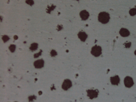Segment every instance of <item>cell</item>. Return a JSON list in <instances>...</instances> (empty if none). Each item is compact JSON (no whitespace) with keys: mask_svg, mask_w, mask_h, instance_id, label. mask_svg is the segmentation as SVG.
Segmentation results:
<instances>
[{"mask_svg":"<svg viewBox=\"0 0 136 102\" xmlns=\"http://www.w3.org/2000/svg\"><path fill=\"white\" fill-rule=\"evenodd\" d=\"M110 19V15L106 12H102L98 15V20L102 24L107 23Z\"/></svg>","mask_w":136,"mask_h":102,"instance_id":"cell-1","label":"cell"},{"mask_svg":"<svg viewBox=\"0 0 136 102\" xmlns=\"http://www.w3.org/2000/svg\"><path fill=\"white\" fill-rule=\"evenodd\" d=\"M102 49L100 46L95 45L94 46L91 50V54L95 57H98L102 54Z\"/></svg>","mask_w":136,"mask_h":102,"instance_id":"cell-2","label":"cell"},{"mask_svg":"<svg viewBox=\"0 0 136 102\" xmlns=\"http://www.w3.org/2000/svg\"><path fill=\"white\" fill-rule=\"evenodd\" d=\"M124 83L125 86L127 88H131L134 85V81L132 77L127 76L124 80Z\"/></svg>","mask_w":136,"mask_h":102,"instance_id":"cell-3","label":"cell"},{"mask_svg":"<svg viewBox=\"0 0 136 102\" xmlns=\"http://www.w3.org/2000/svg\"><path fill=\"white\" fill-rule=\"evenodd\" d=\"M72 86V83L71 81L69 79H67L64 80L62 86V87L64 90H68Z\"/></svg>","mask_w":136,"mask_h":102,"instance_id":"cell-4","label":"cell"},{"mask_svg":"<svg viewBox=\"0 0 136 102\" xmlns=\"http://www.w3.org/2000/svg\"><path fill=\"white\" fill-rule=\"evenodd\" d=\"M87 96L89 97V98L91 99H93L94 98H96L98 97V93L96 90H88L87 91Z\"/></svg>","mask_w":136,"mask_h":102,"instance_id":"cell-5","label":"cell"},{"mask_svg":"<svg viewBox=\"0 0 136 102\" xmlns=\"http://www.w3.org/2000/svg\"><path fill=\"white\" fill-rule=\"evenodd\" d=\"M44 65V61L43 59H38L35 61L34 63V66L36 68H42Z\"/></svg>","mask_w":136,"mask_h":102,"instance_id":"cell-6","label":"cell"},{"mask_svg":"<svg viewBox=\"0 0 136 102\" xmlns=\"http://www.w3.org/2000/svg\"><path fill=\"white\" fill-rule=\"evenodd\" d=\"M110 80L112 85H118L120 82V78L118 75L111 77Z\"/></svg>","mask_w":136,"mask_h":102,"instance_id":"cell-7","label":"cell"},{"mask_svg":"<svg viewBox=\"0 0 136 102\" xmlns=\"http://www.w3.org/2000/svg\"><path fill=\"white\" fill-rule=\"evenodd\" d=\"M80 16L82 20L85 21L88 19L89 17V13L86 10H83L80 12Z\"/></svg>","mask_w":136,"mask_h":102,"instance_id":"cell-8","label":"cell"},{"mask_svg":"<svg viewBox=\"0 0 136 102\" xmlns=\"http://www.w3.org/2000/svg\"><path fill=\"white\" fill-rule=\"evenodd\" d=\"M120 34L122 37H128L130 35V32L129 31V30H128L127 29H125V28H121L120 30Z\"/></svg>","mask_w":136,"mask_h":102,"instance_id":"cell-9","label":"cell"},{"mask_svg":"<svg viewBox=\"0 0 136 102\" xmlns=\"http://www.w3.org/2000/svg\"><path fill=\"white\" fill-rule=\"evenodd\" d=\"M78 36L80 40L83 42H84L87 38V35L84 32H79L78 34Z\"/></svg>","mask_w":136,"mask_h":102,"instance_id":"cell-10","label":"cell"},{"mask_svg":"<svg viewBox=\"0 0 136 102\" xmlns=\"http://www.w3.org/2000/svg\"><path fill=\"white\" fill-rule=\"evenodd\" d=\"M37 47H38V44L37 43H34L31 45V46L30 48V49L32 51H34L37 49Z\"/></svg>","mask_w":136,"mask_h":102,"instance_id":"cell-11","label":"cell"},{"mask_svg":"<svg viewBox=\"0 0 136 102\" xmlns=\"http://www.w3.org/2000/svg\"><path fill=\"white\" fill-rule=\"evenodd\" d=\"M129 13L131 16H134L136 14V8H133L131 9Z\"/></svg>","mask_w":136,"mask_h":102,"instance_id":"cell-12","label":"cell"},{"mask_svg":"<svg viewBox=\"0 0 136 102\" xmlns=\"http://www.w3.org/2000/svg\"><path fill=\"white\" fill-rule=\"evenodd\" d=\"M15 48H16V46L14 45H11L9 47V49L11 52H13L15 50Z\"/></svg>","mask_w":136,"mask_h":102,"instance_id":"cell-13","label":"cell"},{"mask_svg":"<svg viewBox=\"0 0 136 102\" xmlns=\"http://www.w3.org/2000/svg\"><path fill=\"white\" fill-rule=\"evenodd\" d=\"M9 37H8V36H4L3 37V38H2V39L4 40V42L7 41V40H9Z\"/></svg>","mask_w":136,"mask_h":102,"instance_id":"cell-14","label":"cell"},{"mask_svg":"<svg viewBox=\"0 0 136 102\" xmlns=\"http://www.w3.org/2000/svg\"><path fill=\"white\" fill-rule=\"evenodd\" d=\"M51 54L52 56H55L57 55V53L55 50H52V51L51 52Z\"/></svg>","mask_w":136,"mask_h":102,"instance_id":"cell-15","label":"cell"},{"mask_svg":"<svg viewBox=\"0 0 136 102\" xmlns=\"http://www.w3.org/2000/svg\"><path fill=\"white\" fill-rule=\"evenodd\" d=\"M41 55V52H39L38 54H35V55H34V57H35V58H37V57H38L39 55Z\"/></svg>","mask_w":136,"mask_h":102,"instance_id":"cell-16","label":"cell"},{"mask_svg":"<svg viewBox=\"0 0 136 102\" xmlns=\"http://www.w3.org/2000/svg\"><path fill=\"white\" fill-rule=\"evenodd\" d=\"M135 54L136 55V50L135 51Z\"/></svg>","mask_w":136,"mask_h":102,"instance_id":"cell-17","label":"cell"}]
</instances>
